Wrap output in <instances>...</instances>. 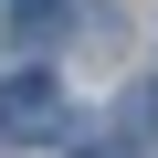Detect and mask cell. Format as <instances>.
I'll return each instance as SVG.
<instances>
[{
    "label": "cell",
    "mask_w": 158,
    "mask_h": 158,
    "mask_svg": "<svg viewBox=\"0 0 158 158\" xmlns=\"http://www.w3.org/2000/svg\"><path fill=\"white\" fill-rule=\"evenodd\" d=\"M116 137H137V148L158 137V85H127L116 95Z\"/></svg>",
    "instance_id": "obj_3"
},
{
    "label": "cell",
    "mask_w": 158,
    "mask_h": 158,
    "mask_svg": "<svg viewBox=\"0 0 158 158\" xmlns=\"http://www.w3.org/2000/svg\"><path fill=\"white\" fill-rule=\"evenodd\" d=\"M63 21H74L63 0H11V32H21L32 53H53V42H63Z\"/></svg>",
    "instance_id": "obj_2"
},
{
    "label": "cell",
    "mask_w": 158,
    "mask_h": 158,
    "mask_svg": "<svg viewBox=\"0 0 158 158\" xmlns=\"http://www.w3.org/2000/svg\"><path fill=\"white\" fill-rule=\"evenodd\" d=\"M0 137H11V148L63 137V95H53V74H11V85H0Z\"/></svg>",
    "instance_id": "obj_1"
},
{
    "label": "cell",
    "mask_w": 158,
    "mask_h": 158,
    "mask_svg": "<svg viewBox=\"0 0 158 158\" xmlns=\"http://www.w3.org/2000/svg\"><path fill=\"white\" fill-rule=\"evenodd\" d=\"M85 158H148V148H137V137H95Z\"/></svg>",
    "instance_id": "obj_4"
}]
</instances>
